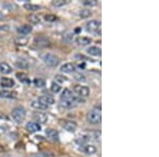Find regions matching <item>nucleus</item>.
Returning a JSON list of instances; mask_svg holds the SVG:
<instances>
[{
    "instance_id": "1",
    "label": "nucleus",
    "mask_w": 159,
    "mask_h": 157,
    "mask_svg": "<svg viewBox=\"0 0 159 157\" xmlns=\"http://www.w3.org/2000/svg\"><path fill=\"white\" fill-rule=\"evenodd\" d=\"M87 120L91 124H100L102 121V113H101V106L93 107L87 115Z\"/></svg>"
},
{
    "instance_id": "2",
    "label": "nucleus",
    "mask_w": 159,
    "mask_h": 157,
    "mask_svg": "<svg viewBox=\"0 0 159 157\" xmlns=\"http://www.w3.org/2000/svg\"><path fill=\"white\" fill-rule=\"evenodd\" d=\"M43 61L46 65L50 66V67H56L60 63V58L56 55L52 54V53H46L43 55Z\"/></svg>"
},
{
    "instance_id": "3",
    "label": "nucleus",
    "mask_w": 159,
    "mask_h": 157,
    "mask_svg": "<svg viewBox=\"0 0 159 157\" xmlns=\"http://www.w3.org/2000/svg\"><path fill=\"white\" fill-rule=\"evenodd\" d=\"M12 117L16 122H22L25 119V109L24 107L18 106V107H15L14 109L12 110Z\"/></svg>"
},
{
    "instance_id": "4",
    "label": "nucleus",
    "mask_w": 159,
    "mask_h": 157,
    "mask_svg": "<svg viewBox=\"0 0 159 157\" xmlns=\"http://www.w3.org/2000/svg\"><path fill=\"white\" fill-rule=\"evenodd\" d=\"M87 31L91 33H101V21L100 20H89L86 24Z\"/></svg>"
},
{
    "instance_id": "5",
    "label": "nucleus",
    "mask_w": 159,
    "mask_h": 157,
    "mask_svg": "<svg viewBox=\"0 0 159 157\" xmlns=\"http://www.w3.org/2000/svg\"><path fill=\"white\" fill-rule=\"evenodd\" d=\"M73 91L75 92L80 98H86L90 95V89H89L88 87L83 86V85H80V84L74 85Z\"/></svg>"
},
{
    "instance_id": "6",
    "label": "nucleus",
    "mask_w": 159,
    "mask_h": 157,
    "mask_svg": "<svg viewBox=\"0 0 159 157\" xmlns=\"http://www.w3.org/2000/svg\"><path fill=\"white\" fill-rule=\"evenodd\" d=\"M34 44H35V46L38 48H47V47H50L51 46L50 40L48 39L47 37L43 36V35L35 37L34 38Z\"/></svg>"
},
{
    "instance_id": "7",
    "label": "nucleus",
    "mask_w": 159,
    "mask_h": 157,
    "mask_svg": "<svg viewBox=\"0 0 159 157\" xmlns=\"http://www.w3.org/2000/svg\"><path fill=\"white\" fill-rule=\"evenodd\" d=\"M37 102L42 103L43 105H46V106L49 107L50 105H53V104H54V103H55V100L53 99L52 97H50V96H40V97H38Z\"/></svg>"
},
{
    "instance_id": "8",
    "label": "nucleus",
    "mask_w": 159,
    "mask_h": 157,
    "mask_svg": "<svg viewBox=\"0 0 159 157\" xmlns=\"http://www.w3.org/2000/svg\"><path fill=\"white\" fill-rule=\"evenodd\" d=\"M61 125L64 127L66 131L68 132H74V131L78 128V124H76L74 121H70V120H65L61 122Z\"/></svg>"
},
{
    "instance_id": "9",
    "label": "nucleus",
    "mask_w": 159,
    "mask_h": 157,
    "mask_svg": "<svg viewBox=\"0 0 159 157\" xmlns=\"http://www.w3.org/2000/svg\"><path fill=\"white\" fill-rule=\"evenodd\" d=\"M76 70V66L73 63H66L61 67V71L64 73H72Z\"/></svg>"
},
{
    "instance_id": "10",
    "label": "nucleus",
    "mask_w": 159,
    "mask_h": 157,
    "mask_svg": "<svg viewBox=\"0 0 159 157\" xmlns=\"http://www.w3.org/2000/svg\"><path fill=\"white\" fill-rule=\"evenodd\" d=\"M32 30H33V28L31 27L30 25H22L17 28V33L21 35V36H24V35L30 34V33L32 32Z\"/></svg>"
},
{
    "instance_id": "11",
    "label": "nucleus",
    "mask_w": 159,
    "mask_h": 157,
    "mask_svg": "<svg viewBox=\"0 0 159 157\" xmlns=\"http://www.w3.org/2000/svg\"><path fill=\"white\" fill-rule=\"evenodd\" d=\"M25 128H27L28 132L30 133H35V132H38L40 131V125L38 123L34 122V121H30L25 124Z\"/></svg>"
},
{
    "instance_id": "12",
    "label": "nucleus",
    "mask_w": 159,
    "mask_h": 157,
    "mask_svg": "<svg viewBox=\"0 0 159 157\" xmlns=\"http://www.w3.org/2000/svg\"><path fill=\"white\" fill-rule=\"evenodd\" d=\"M15 85V82L10 78H2L0 80V86L3 88H12Z\"/></svg>"
},
{
    "instance_id": "13",
    "label": "nucleus",
    "mask_w": 159,
    "mask_h": 157,
    "mask_svg": "<svg viewBox=\"0 0 159 157\" xmlns=\"http://www.w3.org/2000/svg\"><path fill=\"white\" fill-rule=\"evenodd\" d=\"M33 117H34V120H36V123H46L48 121V117L46 114H43V113H35L34 115H33Z\"/></svg>"
},
{
    "instance_id": "14",
    "label": "nucleus",
    "mask_w": 159,
    "mask_h": 157,
    "mask_svg": "<svg viewBox=\"0 0 159 157\" xmlns=\"http://www.w3.org/2000/svg\"><path fill=\"white\" fill-rule=\"evenodd\" d=\"M89 55L92 56H101L102 54V50L100 47H97V46H92V47H89L88 50H87Z\"/></svg>"
},
{
    "instance_id": "15",
    "label": "nucleus",
    "mask_w": 159,
    "mask_h": 157,
    "mask_svg": "<svg viewBox=\"0 0 159 157\" xmlns=\"http://www.w3.org/2000/svg\"><path fill=\"white\" fill-rule=\"evenodd\" d=\"M16 97H17L16 92L7 90V89L0 90V98H7V99H15Z\"/></svg>"
},
{
    "instance_id": "16",
    "label": "nucleus",
    "mask_w": 159,
    "mask_h": 157,
    "mask_svg": "<svg viewBox=\"0 0 159 157\" xmlns=\"http://www.w3.org/2000/svg\"><path fill=\"white\" fill-rule=\"evenodd\" d=\"M0 72L3 73V74H9L12 72V67L9 65L7 63H0Z\"/></svg>"
},
{
    "instance_id": "17",
    "label": "nucleus",
    "mask_w": 159,
    "mask_h": 157,
    "mask_svg": "<svg viewBox=\"0 0 159 157\" xmlns=\"http://www.w3.org/2000/svg\"><path fill=\"white\" fill-rule=\"evenodd\" d=\"M75 102L73 101V98L71 100H61V106L64 109H72L75 106Z\"/></svg>"
},
{
    "instance_id": "18",
    "label": "nucleus",
    "mask_w": 159,
    "mask_h": 157,
    "mask_svg": "<svg viewBox=\"0 0 159 157\" xmlns=\"http://www.w3.org/2000/svg\"><path fill=\"white\" fill-rule=\"evenodd\" d=\"M46 135L52 140H58V132L53 128H47L46 130Z\"/></svg>"
},
{
    "instance_id": "19",
    "label": "nucleus",
    "mask_w": 159,
    "mask_h": 157,
    "mask_svg": "<svg viewBox=\"0 0 159 157\" xmlns=\"http://www.w3.org/2000/svg\"><path fill=\"white\" fill-rule=\"evenodd\" d=\"M75 42L78 45L80 46H87L91 43V39L89 37H85V36H79L75 39Z\"/></svg>"
},
{
    "instance_id": "20",
    "label": "nucleus",
    "mask_w": 159,
    "mask_h": 157,
    "mask_svg": "<svg viewBox=\"0 0 159 157\" xmlns=\"http://www.w3.org/2000/svg\"><path fill=\"white\" fill-rule=\"evenodd\" d=\"M84 152L87 155H93L97 153V148L93 145H86L84 146Z\"/></svg>"
},
{
    "instance_id": "21",
    "label": "nucleus",
    "mask_w": 159,
    "mask_h": 157,
    "mask_svg": "<svg viewBox=\"0 0 159 157\" xmlns=\"http://www.w3.org/2000/svg\"><path fill=\"white\" fill-rule=\"evenodd\" d=\"M72 98H73L72 92L68 88L64 89V91L61 92V100H71Z\"/></svg>"
},
{
    "instance_id": "22",
    "label": "nucleus",
    "mask_w": 159,
    "mask_h": 157,
    "mask_svg": "<svg viewBox=\"0 0 159 157\" xmlns=\"http://www.w3.org/2000/svg\"><path fill=\"white\" fill-rule=\"evenodd\" d=\"M24 7L27 10V11H31V12H36V11H38V10H40L39 6H37V4H33V3H29V2L25 3Z\"/></svg>"
},
{
    "instance_id": "23",
    "label": "nucleus",
    "mask_w": 159,
    "mask_h": 157,
    "mask_svg": "<svg viewBox=\"0 0 159 157\" xmlns=\"http://www.w3.org/2000/svg\"><path fill=\"white\" fill-rule=\"evenodd\" d=\"M31 106H32L33 109H39V110H45V109H48V106H46V105H43L42 103L37 102V101H32V102H31Z\"/></svg>"
},
{
    "instance_id": "24",
    "label": "nucleus",
    "mask_w": 159,
    "mask_h": 157,
    "mask_svg": "<svg viewBox=\"0 0 159 157\" xmlns=\"http://www.w3.org/2000/svg\"><path fill=\"white\" fill-rule=\"evenodd\" d=\"M92 15V13L91 11L89 9H84V10H81V12H80V17L81 18H83V19H85V18H89Z\"/></svg>"
},
{
    "instance_id": "25",
    "label": "nucleus",
    "mask_w": 159,
    "mask_h": 157,
    "mask_svg": "<svg viewBox=\"0 0 159 157\" xmlns=\"http://www.w3.org/2000/svg\"><path fill=\"white\" fill-rule=\"evenodd\" d=\"M16 66L20 69H28L29 64H28V62L25 60H18V61H16Z\"/></svg>"
},
{
    "instance_id": "26",
    "label": "nucleus",
    "mask_w": 159,
    "mask_h": 157,
    "mask_svg": "<svg viewBox=\"0 0 159 157\" xmlns=\"http://www.w3.org/2000/svg\"><path fill=\"white\" fill-rule=\"evenodd\" d=\"M68 2H69V0H54V1H52V6L60 7L66 6Z\"/></svg>"
},
{
    "instance_id": "27",
    "label": "nucleus",
    "mask_w": 159,
    "mask_h": 157,
    "mask_svg": "<svg viewBox=\"0 0 159 157\" xmlns=\"http://www.w3.org/2000/svg\"><path fill=\"white\" fill-rule=\"evenodd\" d=\"M33 82H34L35 86L38 87V88H43V87L46 86V81L43 79H35Z\"/></svg>"
},
{
    "instance_id": "28",
    "label": "nucleus",
    "mask_w": 159,
    "mask_h": 157,
    "mask_svg": "<svg viewBox=\"0 0 159 157\" xmlns=\"http://www.w3.org/2000/svg\"><path fill=\"white\" fill-rule=\"evenodd\" d=\"M28 19H29V21L31 24H38V22H39V17L34 14L29 15V16H28Z\"/></svg>"
},
{
    "instance_id": "29",
    "label": "nucleus",
    "mask_w": 159,
    "mask_h": 157,
    "mask_svg": "<svg viewBox=\"0 0 159 157\" xmlns=\"http://www.w3.org/2000/svg\"><path fill=\"white\" fill-rule=\"evenodd\" d=\"M15 44L18 46H25L28 44V39L25 37H19V38H16L15 39Z\"/></svg>"
},
{
    "instance_id": "30",
    "label": "nucleus",
    "mask_w": 159,
    "mask_h": 157,
    "mask_svg": "<svg viewBox=\"0 0 159 157\" xmlns=\"http://www.w3.org/2000/svg\"><path fill=\"white\" fill-rule=\"evenodd\" d=\"M61 89V86L58 83L53 82V83L51 84V91L52 92H60Z\"/></svg>"
},
{
    "instance_id": "31",
    "label": "nucleus",
    "mask_w": 159,
    "mask_h": 157,
    "mask_svg": "<svg viewBox=\"0 0 159 157\" xmlns=\"http://www.w3.org/2000/svg\"><path fill=\"white\" fill-rule=\"evenodd\" d=\"M45 20L48 22H53L57 20V17L53 14H47V15H45Z\"/></svg>"
},
{
    "instance_id": "32",
    "label": "nucleus",
    "mask_w": 159,
    "mask_h": 157,
    "mask_svg": "<svg viewBox=\"0 0 159 157\" xmlns=\"http://www.w3.org/2000/svg\"><path fill=\"white\" fill-rule=\"evenodd\" d=\"M16 76L18 78V80H20L21 82H25V83H30V80L28 79V76H25V73H20V72H18L16 74Z\"/></svg>"
},
{
    "instance_id": "33",
    "label": "nucleus",
    "mask_w": 159,
    "mask_h": 157,
    "mask_svg": "<svg viewBox=\"0 0 159 157\" xmlns=\"http://www.w3.org/2000/svg\"><path fill=\"white\" fill-rule=\"evenodd\" d=\"M97 3H98V1L97 0H84L83 1V4L85 7H94L97 6Z\"/></svg>"
},
{
    "instance_id": "34",
    "label": "nucleus",
    "mask_w": 159,
    "mask_h": 157,
    "mask_svg": "<svg viewBox=\"0 0 159 157\" xmlns=\"http://www.w3.org/2000/svg\"><path fill=\"white\" fill-rule=\"evenodd\" d=\"M74 79H75L76 81H79V82H86L87 81L86 76H84V74H82V73L75 74V76H74Z\"/></svg>"
},
{
    "instance_id": "35",
    "label": "nucleus",
    "mask_w": 159,
    "mask_h": 157,
    "mask_svg": "<svg viewBox=\"0 0 159 157\" xmlns=\"http://www.w3.org/2000/svg\"><path fill=\"white\" fill-rule=\"evenodd\" d=\"M55 80H56V81H58V82H61V83H63V82H66V81H67L66 76H61V74H57V76H55Z\"/></svg>"
},
{
    "instance_id": "36",
    "label": "nucleus",
    "mask_w": 159,
    "mask_h": 157,
    "mask_svg": "<svg viewBox=\"0 0 159 157\" xmlns=\"http://www.w3.org/2000/svg\"><path fill=\"white\" fill-rule=\"evenodd\" d=\"M75 58H80V60H87V61H90V62H94L93 60H91V58H90V60H88V58H86L85 56L82 55V54H76V55H75Z\"/></svg>"
},
{
    "instance_id": "37",
    "label": "nucleus",
    "mask_w": 159,
    "mask_h": 157,
    "mask_svg": "<svg viewBox=\"0 0 159 157\" xmlns=\"http://www.w3.org/2000/svg\"><path fill=\"white\" fill-rule=\"evenodd\" d=\"M10 28L7 25H0V31H7Z\"/></svg>"
},
{
    "instance_id": "38",
    "label": "nucleus",
    "mask_w": 159,
    "mask_h": 157,
    "mask_svg": "<svg viewBox=\"0 0 159 157\" xmlns=\"http://www.w3.org/2000/svg\"><path fill=\"white\" fill-rule=\"evenodd\" d=\"M4 18V15H3V13H1L0 12V20H2Z\"/></svg>"
}]
</instances>
